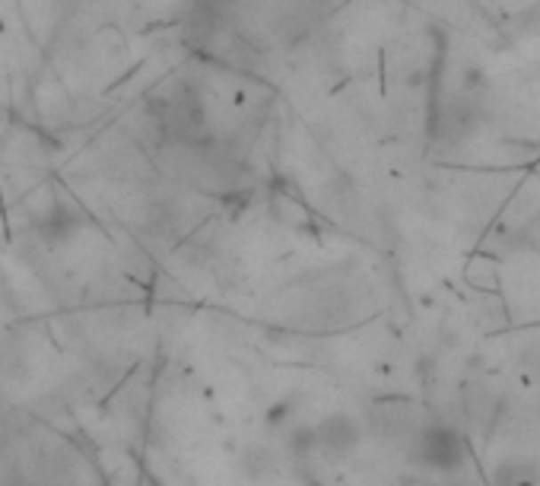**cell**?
Masks as SVG:
<instances>
[{
    "label": "cell",
    "mask_w": 540,
    "mask_h": 486,
    "mask_svg": "<svg viewBox=\"0 0 540 486\" xmlns=\"http://www.w3.org/2000/svg\"><path fill=\"white\" fill-rule=\"evenodd\" d=\"M407 458L436 474H455L467 464V445L448 423H423L416 439L407 445Z\"/></svg>",
    "instance_id": "obj_1"
},
{
    "label": "cell",
    "mask_w": 540,
    "mask_h": 486,
    "mask_svg": "<svg viewBox=\"0 0 540 486\" xmlns=\"http://www.w3.org/2000/svg\"><path fill=\"white\" fill-rule=\"evenodd\" d=\"M369 426L378 439L391 442V445H410L423 429V423H416L414 407L404 404V401H382V404L372 407Z\"/></svg>",
    "instance_id": "obj_3"
},
{
    "label": "cell",
    "mask_w": 540,
    "mask_h": 486,
    "mask_svg": "<svg viewBox=\"0 0 540 486\" xmlns=\"http://www.w3.org/2000/svg\"><path fill=\"white\" fill-rule=\"evenodd\" d=\"M359 439H363V426L347 413H331V417L321 419L318 426H311V442L327 461L350 458L359 449Z\"/></svg>",
    "instance_id": "obj_2"
},
{
    "label": "cell",
    "mask_w": 540,
    "mask_h": 486,
    "mask_svg": "<svg viewBox=\"0 0 540 486\" xmlns=\"http://www.w3.org/2000/svg\"><path fill=\"white\" fill-rule=\"evenodd\" d=\"M540 464L525 461H505L496 474V486H540Z\"/></svg>",
    "instance_id": "obj_4"
}]
</instances>
